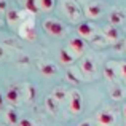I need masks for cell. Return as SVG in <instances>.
<instances>
[{"label": "cell", "instance_id": "1", "mask_svg": "<svg viewBox=\"0 0 126 126\" xmlns=\"http://www.w3.org/2000/svg\"><path fill=\"white\" fill-rule=\"evenodd\" d=\"M42 26H43V31H45L48 35H53V37H59V35L65 34V26L62 24L61 21H58V19L48 18V19L43 21Z\"/></svg>", "mask_w": 126, "mask_h": 126}, {"label": "cell", "instance_id": "2", "mask_svg": "<svg viewBox=\"0 0 126 126\" xmlns=\"http://www.w3.org/2000/svg\"><path fill=\"white\" fill-rule=\"evenodd\" d=\"M62 6H64V11H65V15L69 16L70 21L75 22V21L80 19V16H81L80 8L77 6V3H75L74 0H62Z\"/></svg>", "mask_w": 126, "mask_h": 126}, {"label": "cell", "instance_id": "3", "mask_svg": "<svg viewBox=\"0 0 126 126\" xmlns=\"http://www.w3.org/2000/svg\"><path fill=\"white\" fill-rule=\"evenodd\" d=\"M19 35L26 40H34L35 38V27H34V19L32 18L24 19V22L19 26Z\"/></svg>", "mask_w": 126, "mask_h": 126}, {"label": "cell", "instance_id": "4", "mask_svg": "<svg viewBox=\"0 0 126 126\" xmlns=\"http://www.w3.org/2000/svg\"><path fill=\"white\" fill-rule=\"evenodd\" d=\"M96 121H97L99 126H113L115 121H117V118H115L113 112L101 110V112H97V115H96Z\"/></svg>", "mask_w": 126, "mask_h": 126}, {"label": "cell", "instance_id": "5", "mask_svg": "<svg viewBox=\"0 0 126 126\" xmlns=\"http://www.w3.org/2000/svg\"><path fill=\"white\" fill-rule=\"evenodd\" d=\"M69 107H70L72 113H80L83 109V101L78 91H72L70 93V99H69Z\"/></svg>", "mask_w": 126, "mask_h": 126}, {"label": "cell", "instance_id": "6", "mask_svg": "<svg viewBox=\"0 0 126 126\" xmlns=\"http://www.w3.org/2000/svg\"><path fill=\"white\" fill-rule=\"evenodd\" d=\"M81 72L86 75V77H96V74H97V69H96V64L94 61H93L91 58H85L83 61H81Z\"/></svg>", "mask_w": 126, "mask_h": 126}, {"label": "cell", "instance_id": "7", "mask_svg": "<svg viewBox=\"0 0 126 126\" xmlns=\"http://www.w3.org/2000/svg\"><path fill=\"white\" fill-rule=\"evenodd\" d=\"M69 48H70V53L77 58V56H80L81 53L85 51V42L81 40L80 37H75L69 42Z\"/></svg>", "mask_w": 126, "mask_h": 126}, {"label": "cell", "instance_id": "8", "mask_svg": "<svg viewBox=\"0 0 126 126\" xmlns=\"http://www.w3.org/2000/svg\"><path fill=\"white\" fill-rule=\"evenodd\" d=\"M104 77L110 81H115L118 77V69H117V62H107L104 65Z\"/></svg>", "mask_w": 126, "mask_h": 126}, {"label": "cell", "instance_id": "9", "mask_svg": "<svg viewBox=\"0 0 126 126\" xmlns=\"http://www.w3.org/2000/svg\"><path fill=\"white\" fill-rule=\"evenodd\" d=\"M78 34L81 35V37H86V38H93L94 37V26L91 24V22H80L77 27Z\"/></svg>", "mask_w": 126, "mask_h": 126}, {"label": "cell", "instance_id": "10", "mask_svg": "<svg viewBox=\"0 0 126 126\" xmlns=\"http://www.w3.org/2000/svg\"><path fill=\"white\" fill-rule=\"evenodd\" d=\"M85 13H86V16H88L89 19H97L99 16L102 15V8H101V5H97V3H89V5H86Z\"/></svg>", "mask_w": 126, "mask_h": 126}, {"label": "cell", "instance_id": "11", "mask_svg": "<svg viewBox=\"0 0 126 126\" xmlns=\"http://www.w3.org/2000/svg\"><path fill=\"white\" fill-rule=\"evenodd\" d=\"M104 37L107 38L109 42H117L118 38H120V32H118V29L115 27V26L109 24L104 27Z\"/></svg>", "mask_w": 126, "mask_h": 126}, {"label": "cell", "instance_id": "12", "mask_svg": "<svg viewBox=\"0 0 126 126\" xmlns=\"http://www.w3.org/2000/svg\"><path fill=\"white\" fill-rule=\"evenodd\" d=\"M5 97H6V101H8L10 104L18 105V102H19V89H18V86H10V88L6 89Z\"/></svg>", "mask_w": 126, "mask_h": 126}, {"label": "cell", "instance_id": "13", "mask_svg": "<svg viewBox=\"0 0 126 126\" xmlns=\"http://www.w3.org/2000/svg\"><path fill=\"white\" fill-rule=\"evenodd\" d=\"M24 13H27V11H24ZM24 13L18 11V10H10V11L6 13V21H8L10 24H16V22H19V19H22V18L26 19Z\"/></svg>", "mask_w": 126, "mask_h": 126}, {"label": "cell", "instance_id": "14", "mask_svg": "<svg viewBox=\"0 0 126 126\" xmlns=\"http://www.w3.org/2000/svg\"><path fill=\"white\" fill-rule=\"evenodd\" d=\"M24 8L27 13H38L40 11V5H38V0H24Z\"/></svg>", "mask_w": 126, "mask_h": 126}, {"label": "cell", "instance_id": "15", "mask_svg": "<svg viewBox=\"0 0 126 126\" xmlns=\"http://www.w3.org/2000/svg\"><path fill=\"white\" fill-rule=\"evenodd\" d=\"M59 59H61L62 64H72V62L75 61V56L72 54L69 49H64V48H62L61 51H59Z\"/></svg>", "mask_w": 126, "mask_h": 126}, {"label": "cell", "instance_id": "16", "mask_svg": "<svg viewBox=\"0 0 126 126\" xmlns=\"http://www.w3.org/2000/svg\"><path fill=\"white\" fill-rule=\"evenodd\" d=\"M109 19H110V24L112 26H118L121 24V22L125 21V16L121 11H118V10H113V11L110 13V16H109Z\"/></svg>", "mask_w": 126, "mask_h": 126}, {"label": "cell", "instance_id": "17", "mask_svg": "<svg viewBox=\"0 0 126 126\" xmlns=\"http://www.w3.org/2000/svg\"><path fill=\"white\" fill-rule=\"evenodd\" d=\"M45 104H46V109H48L51 113H58V109H59V104L58 101H56L53 96H48V97L45 99Z\"/></svg>", "mask_w": 126, "mask_h": 126}, {"label": "cell", "instance_id": "18", "mask_svg": "<svg viewBox=\"0 0 126 126\" xmlns=\"http://www.w3.org/2000/svg\"><path fill=\"white\" fill-rule=\"evenodd\" d=\"M53 97H54L58 102H61V101H64V99L67 97V93H65L64 88L58 86V88H54V91H53Z\"/></svg>", "mask_w": 126, "mask_h": 126}, {"label": "cell", "instance_id": "19", "mask_svg": "<svg viewBox=\"0 0 126 126\" xmlns=\"http://www.w3.org/2000/svg\"><path fill=\"white\" fill-rule=\"evenodd\" d=\"M40 72L43 75H54L56 74V65L54 64H42Z\"/></svg>", "mask_w": 126, "mask_h": 126}, {"label": "cell", "instance_id": "20", "mask_svg": "<svg viewBox=\"0 0 126 126\" xmlns=\"http://www.w3.org/2000/svg\"><path fill=\"white\" fill-rule=\"evenodd\" d=\"M38 5L43 11H49L54 8V0H38Z\"/></svg>", "mask_w": 126, "mask_h": 126}, {"label": "cell", "instance_id": "21", "mask_svg": "<svg viewBox=\"0 0 126 126\" xmlns=\"http://www.w3.org/2000/svg\"><path fill=\"white\" fill-rule=\"evenodd\" d=\"M110 97L113 99V101H120V99L123 97V91H121L120 86H113V88L110 89Z\"/></svg>", "mask_w": 126, "mask_h": 126}, {"label": "cell", "instance_id": "22", "mask_svg": "<svg viewBox=\"0 0 126 126\" xmlns=\"http://www.w3.org/2000/svg\"><path fill=\"white\" fill-rule=\"evenodd\" d=\"M6 121L10 125H18L19 123V118H18V113L15 110H8L6 112Z\"/></svg>", "mask_w": 126, "mask_h": 126}, {"label": "cell", "instance_id": "23", "mask_svg": "<svg viewBox=\"0 0 126 126\" xmlns=\"http://www.w3.org/2000/svg\"><path fill=\"white\" fill-rule=\"evenodd\" d=\"M117 69H118V75H120L121 80L126 83V61L117 62Z\"/></svg>", "mask_w": 126, "mask_h": 126}, {"label": "cell", "instance_id": "24", "mask_svg": "<svg viewBox=\"0 0 126 126\" xmlns=\"http://www.w3.org/2000/svg\"><path fill=\"white\" fill-rule=\"evenodd\" d=\"M65 75H67V80L69 81H72V83H80V78L77 77V75H75V72L72 70V69H67V72H65Z\"/></svg>", "mask_w": 126, "mask_h": 126}, {"label": "cell", "instance_id": "25", "mask_svg": "<svg viewBox=\"0 0 126 126\" xmlns=\"http://www.w3.org/2000/svg\"><path fill=\"white\" fill-rule=\"evenodd\" d=\"M16 126H34V121L29 120V118H21V120H19V123L16 125Z\"/></svg>", "mask_w": 126, "mask_h": 126}, {"label": "cell", "instance_id": "26", "mask_svg": "<svg viewBox=\"0 0 126 126\" xmlns=\"http://www.w3.org/2000/svg\"><path fill=\"white\" fill-rule=\"evenodd\" d=\"M6 5H8V3H6V0H0V11H3V10L6 8Z\"/></svg>", "mask_w": 126, "mask_h": 126}, {"label": "cell", "instance_id": "27", "mask_svg": "<svg viewBox=\"0 0 126 126\" xmlns=\"http://www.w3.org/2000/svg\"><path fill=\"white\" fill-rule=\"evenodd\" d=\"M78 126H91V125H89V121H81Z\"/></svg>", "mask_w": 126, "mask_h": 126}, {"label": "cell", "instance_id": "28", "mask_svg": "<svg viewBox=\"0 0 126 126\" xmlns=\"http://www.w3.org/2000/svg\"><path fill=\"white\" fill-rule=\"evenodd\" d=\"M3 107V97H2V94H0V109Z\"/></svg>", "mask_w": 126, "mask_h": 126}, {"label": "cell", "instance_id": "29", "mask_svg": "<svg viewBox=\"0 0 126 126\" xmlns=\"http://www.w3.org/2000/svg\"><path fill=\"white\" fill-rule=\"evenodd\" d=\"M3 22V15H2V11H0V24Z\"/></svg>", "mask_w": 126, "mask_h": 126}, {"label": "cell", "instance_id": "30", "mask_svg": "<svg viewBox=\"0 0 126 126\" xmlns=\"http://www.w3.org/2000/svg\"><path fill=\"white\" fill-rule=\"evenodd\" d=\"M123 115H125V117H126V104L123 105Z\"/></svg>", "mask_w": 126, "mask_h": 126}, {"label": "cell", "instance_id": "31", "mask_svg": "<svg viewBox=\"0 0 126 126\" xmlns=\"http://www.w3.org/2000/svg\"><path fill=\"white\" fill-rule=\"evenodd\" d=\"M0 58H3V49L0 48Z\"/></svg>", "mask_w": 126, "mask_h": 126}, {"label": "cell", "instance_id": "32", "mask_svg": "<svg viewBox=\"0 0 126 126\" xmlns=\"http://www.w3.org/2000/svg\"><path fill=\"white\" fill-rule=\"evenodd\" d=\"M125 48H126V45H125Z\"/></svg>", "mask_w": 126, "mask_h": 126}, {"label": "cell", "instance_id": "33", "mask_svg": "<svg viewBox=\"0 0 126 126\" xmlns=\"http://www.w3.org/2000/svg\"><path fill=\"white\" fill-rule=\"evenodd\" d=\"M125 126H126V125H125Z\"/></svg>", "mask_w": 126, "mask_h": 126}]
</instances>
